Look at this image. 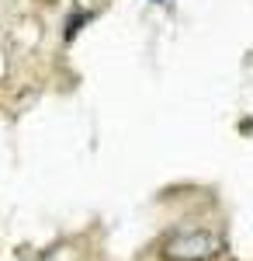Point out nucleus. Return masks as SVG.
<instances>
[{
	"label": "nucleus",
	"mask_w": 253,
	"mask_h": 261,
	"mask_svg": "<svg viewBox=\"0 0 253 261\" xmlns=\"http://www.w3.org/2000/svg\"><path fill=\"white\" fill-rule=\"evenodd\" d=\"M153 4H163V0H153Z\"/></svg>",
	"instance_id": "2"
},
{
	"label": "nucleus",
	"mask_w": 253,
	"mask_h": 261,
	"mask_svg": "<svg viewBox=\"0 0 253 261\" xmlns=\"http://www.w3.org/2000/svg\"><path fill=\"white\" fill-rule=\"evenodd\" d=\"M218 251V237L208 230H180L167 241V258L174 261H205Z\"/></svg>",
	"instance_id": "1"
}]
</instances>
